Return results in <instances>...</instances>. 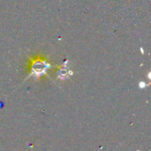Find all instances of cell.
<instances>
[{"instance_id": "cell-1", "label": "cell", "mask_w": 151, "mask_h": 151, "mask_svg": "<svg viewBox=\"0 0 151 151\" xmlns=\"http://www.w3.org/2000/svg\"><path fill=\"white\" fill-rule=\"evenodd\" d=\"M48 66H46V65L42 64V63H38V64H35L34 66H33V73L37 75V76H40L42 74H43V73L46 72V69H47Z\"/></svg>"}]
</instances>
